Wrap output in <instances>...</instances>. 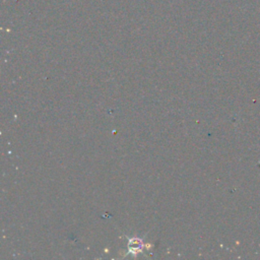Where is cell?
<instances>
[{"label":"cell","instance_id":"6da1fadb","mask_svg":"<svg viewBox=\"0 0 260 260\" xmlns=\"http://www.w3.org/2000/svg\"><path fill=\"white\" fill-rule=\"evenodd\" d=\"M144 243L139 238L129 239V250L131 253H139L142 251Z\"/></svg>","mask_w":260,"mask_h":260}]
</instances>
